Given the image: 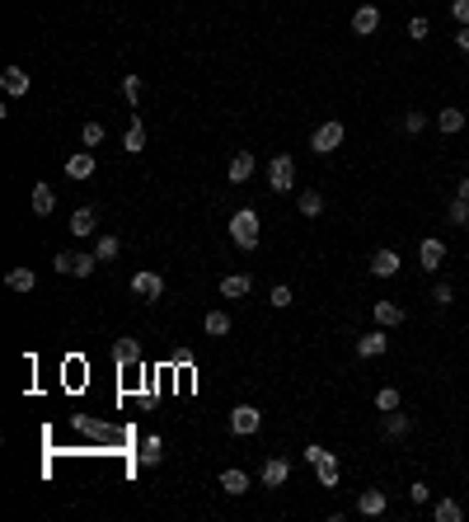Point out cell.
Segmentation results:
<instances>
[{
  "mask_svg": "<svg viewBox=\"0 0 469 522\" xmlns=\"http://www.w3.org/2000/svg\"><path fill=\"white\" fill-rule=\"evenodd\" d=\"M80 141H85V146H99L103 141V123H85L80 127Z\"/></svg>",
  "mask_w": 469,
  "mask_h": 522,
  "instance_id": "e575fe53",
  "label": "cell"
},
{
  "mask_svg": "<svg viewBox=\"0 0 469 522\" xmlns=\"http://www.w3.org/2000/svg\"><path fill=\"white\" fill-rule=\"evenodd\" d=\"M5 94H29V76H24V66L5 71Z\"/></svg>",
  "mask_w": 469,
  "mask_h": 522,
  "instance_id": "603a6c76",
  "label": "cell"
},
{
  "mask_svg": "<svg viewBox=\"0 0 469 522\" xmlns=\"http://www.w3.org/2000/svg\"><path fill=\"white\" fill-rule=\"evenodd\" d=\"M66 174H71V179H90V174H94V156H90V151L66 156Z\"/></svg>",
  "mask_w": 469,
  "mask_h": 522,
  "instance_id": "4fadbf2b",
  "label": "cell"
},
{
  "mask_svg": "<svg viewBox=\"0 0 469 522\" xmlns=\"http://www.w3.org/2000/svg\"><path fill=\"white\" fill-rule=\"evenodd\" d=\"M380 29V10L376 5H361L357 14H352V34H361V38H371Z\"/></svg>",
  "mask_w": 469,
  "mask_h": 522,
  "instance_id": "ba28073f",
  "label": "cell"
},
{
  "mask_svg": "<svg viewBox=\"0 0 469 522\" xmlns=\"http://www.w3.org/2000/svg\"><path fill=\"white\" fill-rule=\"evenodd\" d=\"M94 226H99V212H94V207H76V212H71V231H76V236H94Z\"/></svg>",
  "mask_w": 469,
  "mask_h": 522,
  "instance_id": "30bf717a",
  "label": "cell"
},
{
  "mask_svg": "<svg viewBox=\"0 0 469 522\" xmlns=\"http://www.w3.org/2000/svg\"><path fill=\"white\" fill-rule=\"evenodd\" d=\"M76 428H80V433H90V438H103V428H99V423H94V419H85V414H80V419H76Z\"/></svg>",
  "mask_w": 469,
  "mask_h": 522,
  "instance_id": "f35d334b",
  "label": "cell"
},
{
  "mask_svg": "<svg viewBox=\"0 0 469 522\" xmlns=\"http://www.w3.org/2000/svg\"><path fill=\"white\" fill-rule=\"evenodd\" d=\"M202 325H207V334H212V339H221V334H230V316H225V311H212V316L202 320Z\"/></svg>",
  "mask_w": 469,
  "mask_h": 522,
  "instance_id": "cb8c5ba5",
  "label": "cell"
},
{
  "mask_svg": "<svg viewBox=\"0 0 469 522\" xmlns=\"http://www.w3.org/2000/svg\"><path fill=\"white\" fill-rule=\"evenodd\" d=\"M418 259H423V268H441V259H446V245L441 240H423V250H418Z\"/></svg>",
  "mask_w": 469,
  "mask_h": 522,
  "instance_id": "ac0fdd59",
  "label": "cell"
},
{
  "mask_svg": "<svg viewBox=\"0 0 469 522\" xmlns=\"http://www.w3.org/2000/svg\"><path fill=\"white\" fill-rule=\"evenodd\" d=\"M56 273H71V278H90L94 263H99V254H56Z\"/></svg>",
  "mask_w": 469,
  "mask_h": 522,
  "instance_id": "3957f363",
  "label": "cell"
},
{
  "mask_svg": "<svg viewBox=\"0 0 469 522\" xmlns=\"http://www.w3.org/2000/svg\"><path fill=\"white\" fill-rule=\"evenodd\" d=\"M249 174H254V151H239V156L230 160V184H244Z\"/></svg>",
  "mask_w": 469,
  "mask_h": 522,
  "instance_id": "d6986e66",
  "label": "cell"
},
{
  "mask_svg": "<svg viewBox=\"0 0 469 522\" xmlns=\"http://www.w3.org/2000/svg\"><path fill=\"white\" fill-rule=\"evenodd\" d=\"M314 471H319V485H324V489H334V485H338V461H334V452H329L324 461L314 466Z\"/></svg>",
  "mask_w": 469,
  "mask_h": 522,
  "instance_id": "d4e9b609",
  "label": "cell"
},
{
  "mask_svg": "<svg viewBox=\"0 0 469 522\" xmlns=\"http://www.w3.org/2000/svg\"><path fill=\"white\" fill-rule=\"evenodd\" d=\"M52 207H56V194L47 184H34V216H52Z\"/></svg>",
  "mask_w": 469,
  "mask_h": 522,
  "instance_id": "ffe728a7",
  "label": "cell"
},
{
  "mask_svg": "<svg viewBox=\"0 0 469 522\" xmlns=\"http://www.w3.org/2000/svg\"><path fill=\"white\" fill-rule=\"evenodd\" d=\"M263 428V414H258L254 405H234L230 409V433H239V438H249V433Z\"/></svg>",
  "mask_w": 469,
  "mask_h": 522,
  "instance_id": "5b68a950",
  "label": "cell"
},
{
  "mask_svg": "<svg viewBox=\"0 0 469 522\" xmlns=\"http://www.w3.org/2000/svg\"><path fill=\"white\" fill-rule=\"evenodd\" d=\"M221 489L225 494H249V476L230 466V471H221Z\"/></svg>",
  "mask_w": 469,
  "mask_h": 522,
  "instance_id": "44dd1931",
  "label": "cell"
},
{
  "mask_svg": "<svg viewBox=\"0 0 469 522\" xmlns=\"http://www.w3.org/2000/svg\"><path fill=\"white\" fill-rule=\"evenodd\" d=\"M399 405H403V396H399V391H394V386L376 391V409H380V414H390V409H399Z\"/></svg>",
  "mask_w": 469,
  "mask_h": 522,
  "instance_id": "484cf974",
  "label": "cell"
},
{
  "mask_svg": "<svg viewBox=\"0 0 469 522\" xmlns=\"http://www.w3.org/2000/svg\"><path fill=\"white\" fill-rule=\"evenodd\" d=\"M408 499H413V503H427V499H432V489H427V485H423V480H418V485H413V489H408Z\"/></svg>",
  "mask_w": 469,
  "mask_h": 522,
  "instance_id": "ab89813d",
  "label": "cell"
},
{
  "mask_svg": "<svg viewBox=\"0 0 469 522\" xmlns=\"http://www.w3.org/2000/svg\"><path fill=\"white\" fill-rule=\"evenodd\" d=\"M385 348H390V339H385V329H371L366 339H357V353H361V358H380Z\"/></svg>",
  "mask_w": 469,
  "mask_h": 522,
  "instance_id": "9a60e30c",
  "label": "cell"
},
{
  "mask_svg": "<svg viewBox=\"0 0 469 522\" xmlns=\"http://www.w3.org/2000/svg\"><path fill=\"white\" fill-rule=\"evenodd\" d=\"M446 216H450V226H469V203H465V198H455V203L446 207Z\"/></svg>",
  "mask_w": 469,
  "mask_h": 522,
  "instance_id": "1f68e13d",
  "label": "cell"
},
{
  "mask_svg": "<svg viewBox=\"0 0 469 522\" xmlns=\"http://www.w3.org/2000/svg\"><path fill=\"white\" fill-rule=\"evenodd\" d=\"M371 273H376V278H394V273H399V254L394 250H376L371 254Z\"/></svg>",
  "mask_w": 469,
  "mask_h": 522,
  "instance_id": "9c48e42d",
  "label": "cell"
},
{
  "mask_svg": "<svg viewBox=\"0 0 469 522\" xmlns=\"http://www.w3.org/2000/svg\"><path fill=\"white\" fill-rule=\"evenodd\" d=\"M5 287H10V292H34L38 273L34 268H10V273H5Z\"/></svg>",
  "mask_w": 469,
  "mask_h": 522,
  "instance_id": "7c38bea8",
  "label": "cell"
},
{
  "mask_svg": "<svg viewBox=\"0 0 469 522\" xmlns=\"http://www.w3.org/2000/svg\"><path fill=\"white\" fill-rule=\"evenodd\" d=\"M385 508H390L385 489H361V499H357V513H361V518H380Z\"/></svg>",
  "mask_w": 469,
  "mask_h": 522,
  "instance_id": "52a82bcc",
  "label": "cell"
},
{
  "mask_svg": "<svg viewBox=\"0 0 469 522\" xmlns=\"http://www.w3.org/2000/svg\"><path fill=\"white\" fill-rule=\"evenodd\" d=\"M343 146V123H324V127H314L310 136V151H319V156H329V151Z\"/></svg>",
  "mask_w": 469,
  "mask_h": 522,
  "instance_id": "8992f818",
  "label": "cell"
},
{
  "mask_svg": "<svg viewBox=\"0 0 469 522\" xmlns=\"http://www.w3.org/2000/svg\"><path fill=\"white\" fill-rule=\"evenodd\" d=\"M113 358H118V363H136V358H141V348H136L132 339H118V343H113Z\"/></svg>",
  "mask_w": 469,
  "mask_h": 522,
  "instance_id": "f546056e",
  "label": "cell"
},
{
  "mask_svg": "<svg viewBox=\"0 0 469 522\" xmlns=\"http://www.w3.org/2000/svg\"><path fill=\"white\" fill-rule=\"evenodd\" d=\"M423 127H427V114H418V109H408V114H403V132H423Z\"/></svg>",
  "mask_w": 469,
  "mask_h": 522,
  "instance_id": "d590c367",
  "label": "cell"
},
{
  "mask_svg": "<svg viewBox=\"0 0 469 522\" xmlns=\"http://www.w3.org/2000/svg\"><path fill=\"white\" fill-rule=\"evenodd\" d=\"M118 250H123V240H118V236H99V245H94L99 263H103V259H118Z\"/></svg>",
  "mask_w": 469,
  "mask_h": 522,
  "instance_id": "83f0119b",
  "label": "cell"
},
{
  "mask_svg": "<svg viewBox=\"0 0 469 522\" xmlns=\"http://www.w3.org/2000/svg\"><path fill=\"white\" fill-rule=\"evenodd\" d=\"M376 325L380 329H390V325H403V306H394V301H376Z\"/></svg>",
  "mask_w": 469,
  "mask_h": 522,
  "instance_id": "e0dca14e",
  "label": "cell"
},
{
  "mask_svg": "<svg viewBox=\"0 0 469 522\" xmlns=\"http://www.w3.org/2000/svg\"><path fill=\"white\" fill-rule=\"evenodd\" d=\"M455 198H465V203H469V179H460V184H455Z\"/></svg>",
  "mask_w": 469,
  "mask_h": 522,
  "instance_id": "f6af8a7d",
  "label": "cell"
},
{
  "mask_svg": "<svg viewBox=\"0 0 469 522\" xmlns=\"http://www.w3.org/2000/svg\"><path fill=\"white\" fill-rule=\"evenodd\" d=\"M249 287H254V283H249L244 273H230V278H221V296H225V301H239V296H249Z\"/></svg>",
  "mask_w": 469,
  "mask_h": 522,
  "instance_id": "5bb4252c",
  "label": "cell"
},
{
  "mask_svg": "<svg viewBox=\"0 0 469 522\" xmlns=\"http://www.w3.org/2000/svg\"><path fill=\"white\" fill-rule=\"evenodd\" d=\"M450 14H455L460 24H469V0H455V5H450Z\"/></svg>",
  "mask_w": 469,
  "mask_h": 522,
  "instance_id": "7bdbcfd3",
  "label": "cell"
},
{
  "mask_svg": "<svg viewBox=\"0 0 469 522\" xmlns=\"http://www.w3.org/2000/svg\"><path fill=\"white\" fill-rule=\"evenodd\" d=\"M132 156H141L145 151V127H141V118H132V127H127V141H123Z\"/></svg>",
  "mask_w": 469,
  "mask_h": 522,
  "instance_id": "7402d4cb",
  "label": "cell"
},
{
  "mask_svg": "<svg viewBox=\"0 0 469 522\" xmlns=\"http://www.w3.org/2000/svg\"><path fill=\"white\" fill-rule=\"evenodd\" d=\"M132 292L141 296V301H160V296H165V278L150 273V268H141V273H132Z\"/></svg>",
  "mask_w": 469,
  "mask_h": 522,
  "instance_id": "277c9868",
  "label": "cell"
},
{
  "mask_svg": "<svg viewBox=\"0 0 469 522\" xmlns=\"http://www.w3.org/2000/svg\"><path fill=\"white\" fill-rule=\"evenodd\" d=\"M460 518H465V508H460L455 499H441V503H436V522H460Z\"/></svg>",
  "mask_w": 469,
  "mask_h": 522,
  "instance_id": "f1b7e54d",
  "label": "cell"
},
{
  "mask_svg": "<svg viewBox=\"0 0 469 522\" xmlns=\"http://www.w3.org/2000/svg\"><path fill=\"white\" fill-rule=\"evenodd\" d=\"M258 236H263V226H258V216L249 212V207H244V212H234V216H230V240L239 245V250H254V245H258Z\"/></svg>",
  "mask_w": 469,
  "mask_h": 522,
  "instance_id": "6da1fadb",
  "label": "cell"
},
{
  "mask_svg": "<svg viewBox=\"0 0 469 522\" xmlns=\"http://www.w3.org/2000/svg\"><path fill=\"white\" fill-rule=\"evenodd\" d=\"M324 447H319V443H310V447H305V461H310V466H319V461H324Z\"/></svg>",
  "mask_w": 469,
  "mask_h": 522,
  "instance_id": "60d3db41",
  "label": "cell"
},
{
  "mask_svg": "<svg viewBox=\"0 0 469 522\" xmlns=\"http://www.w3.org/2000/svg\"><path fill=\"white\" fill-rule=\"evenodd\" d=\"M160 456H165V443H160V438H145L141 443V466H160Z\"/></svg>",
  "mask_w": 469,
  "mask_h": 522,
  "instance_id": "4316f807",
  "label": "cell"
},
{
  "mask_svg": "<svg viewBox=\"0 0 469 522\" xmlns=\"http://www.w3.org/2000/svg\"><path fill=\"white\" fill-rule=\"evenodd\" d=\"M455 47H460V52H469V24H460V34H455Z\"/></svg>",
  "mask_w": 469,
  "mask_h": 522,
  "instance_id": "ee69618b",
  "label": "cell"
},
{
  "mask_svg": "<svg viewBox=\"0 0 469 522\" xmlns=\"http://www.w3.org/2000/svg\"><path fill=\"white\" fill-rule=\"evenodd\" d=\"M123 99L141 104V76H123Z\"/></svg>",
  "mask_w": 469,
  "mask_h": 522,
  "instance_id": "836d02e7",
  "label": "cell"
},
{
  "mask_svg": "<svg viewBox=\"0 0 469 522\" xmlns=\"http://www.w3.org/2000/svg\"><path fill=\"white\" fill-rule=\"evenodd\" d=\"M268 184L277 189V194H291V184H296V160H291V156H272Z\"/></svg>",
  "mask_w": 469,
  "mask_h": 522,
  "instance_id": "7a4b0ae2",
  "label": "cell"
},
{
  "mask_svg": "<svg viewBox=\"0 0 469 522\" xmlns=\"http://www.w3.org/2000/svg\"><path fill=\"white\" fill-rule=\"evenodd\" d=\"M408 428H413V419H408V414H399V409H390V414L380 419V433H385V438H403Z\"/></svg>",
  "mask_w": 469,
  "mask_h": 522,
  "instance_id": "8fae6325",
  "label": "cell"
},
{
  "mask_svg": "<svg viewBox=\"0 0 469 522\" xmlns=\"http://www.w3.org/2000/svg\"><path fill=\"white\" fill-rule=\"evenodd\" d=\"M287 476H291V466L282 461V456H272V461L263 466V485H268V489H282V485H287Z\"/></svg>",
  "mask_w": 469,
  "mask_h": 522,
  "instance_id": "2e32d148",
  "label": "cell"
},
{
  "mask_svg": "<svg viewBox=\"0 0 469 522\" xmlns=\"http://www.w3.org/2000/svg\"><path fill=\"white\" fill-rule=\"evenodd\" d=\"M408 38H427V19H423V14H418V19L408 24Z\"/></svg>",
  "mask_w": 469,
  "mask_h": 522,
  "instance_id": "b9f144b4",
  "label": "cell"
},
{
  "mask_svg": "<svg viewBox=\"0 0 469 522\" xmlns=\"http://www.w3.org/2000/svg\"><path fill=\"white\" fill-rule=\"evenodd\" d=\"M301 212L305 216H319V212H324V198L314 194V189H305V194H301Z\"/></svg>",
  "mask_w": 469,
  "mask_h": 522,
  "instance_id": "4dcf8cb0",
  "label": "cell"
},
{
  "mask_svg": "<svg viewBox=\"0 0 469 522\" xmlns=\"http://www.w3.org/2000/svg\"><path fill=\"white\" fill-rule=\"evenodd\" d=\"M268 301H272L277 311H282V306H291V287H282V283H277V287H272V296H268Z\"/></svg>",
  "mask_w": 469,
  "mask_h": 522,
  "instance_id": "74e56055",
  "label": "cell"
},
{
  "mask_svg": "<svg viewBox=\"0 0 469 522\" xmlns=\"http://www.w3.org/2000/svg\"><path fill=\"white\" fill-rule=\"evenodd\" d=\"M432 301H436V306H450V301H455V292H450L446 283H436L432 287Z\"/></svg>",
  "mask_w": 469,
  "mask_h": 522,
  "instance_id": "8d00e7d4",
  "label": "cell"
},
{
  "mask_svg": "<svg viewBox=\"0 0 469 522\" xmlns=\"http://www.w3.org/2000/svg\"><path fill=\"white\" fill-rule=\"evenodd\" d=\"M465 127V114L460 109H441V132H460Z\"/></svg>",
  "mask_w": 469,
  "mask_h": 522,
  "instance_id": "d6a6232c",
  "label": "cell"
}]
</instances>
